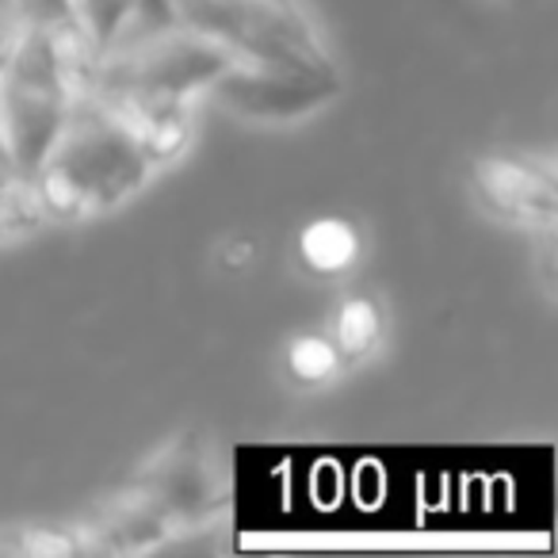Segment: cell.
Returning a JSON list of instances; mask_svg holds the SVG:
<instances>
[{
  "label": "cell",
  "mask_w": 558,
  "mask_h": 558,
  "mask_svg": "<svg viewBox=\"0 0 558 558\" xmlns=\"http://www.w3.org/2000/svg\"><path fill=\"white\" fill-rule=\"evenodd\" d=\"M146 0H70V20L88 54L100 58L142 27Z\"/></svg>",
  "instance_id": "10"
},
{
  "label": "cell",
  "mask_w": 558,
  "mask_h": 558,
  "mask_svg": "<svg viewBox=\"0 0 558 558\" xmlns=\"http://www.w3.org/2000/svg\"><path fill=\"white\" fill-rule=\"evenodd\" d=\"M165 524L172 543L215 532L230 517V463L207 428H177L165 436L123 482Z\"/></svg>",
  "instance_id": "5"
},
{
  "label": "cell",
  "mask_w": 558,
  "mask_h": 558,
  "mask_svg": "<svg viewBox=\"0 0 558 558\" xmlns=\"http://www.w3.org/2000/svg\"><path fill=\"white\" fill-rule=\"evenodd\" d=\"M43 230H50V218L35 192V180L0 157V248L24 245Z\"/></svg>",
  "instance_id": "11"
},
{
  "label": "cell",
  "mask_w": 558,
  "mask_h": 558,
  "mask_svg": "<svg viewBox=\"0 0 558 558\" xmlns=\"http://www.w3.org/2000/svg\"><path fill=\"white\" fill-rule=\"evenodd\" d=\"M81 555L73 520L50 524V520H16L0 524V558H70Z\"/></svg>",
  "instance_id": "13"
},
{
  "label": "cell",
  "mask_w": 558,
  "mask_h": 558,
  "mask_svg": "<svg viewBox=\"0 0 558 558\" xmlns=\"http://www.w3.org/2000/svg\"><path fill=\"white\" fill-rule=\"evenodd\" d=\"M329 341L341 352L344 367H364L387 349L390 337V311L379 295L372 291H352L341 303L333 306V318H329Z\"/></svg>",
  "instance_id": "8"
},
{
  "label": "cell",
  "mask_w": 558,
  "mask_h": 558,
  "mask_svg": "<svg viewBox=\"0 0 558 558\" xmlns=\"http://www.w3.org/2000/svg\"><path fill=\"white\" fill-rule=\"evenodd\" d=\"M233 65L241 62L215 39L169 24L131 35L116 50L93 58L88 96L119 111L157 172H169L195 146L199 104L210 100Z\"/></svg>",
  "instance_id": "1"
},
{
  "label": "cell",
  "mask_w": 558,
  "mask_h": 558,
  "mask_svg": "<svg viewBox=\"0 0 558 558\" xmlns=\"http://www.w3.org/2000/svg\"><path fill=\"white\" fill-rule=\"evenodd\" d=\"M295 256L306 276L314 279H344L364 256V238L341 215H322L299 230Z\"/></svg>",
  "instance_id": "9"
},
{
  "label": "cell",
  "mask_w": 558,
  "mask_h": 558,
  "mask_svg": "<svg viewBox=\"0 0 558 558\" xmlns=\"http://www.w3.org/2000/svg\"><path fill=\"white\" fill-rule=\"evenodd\" d=\"M218 260L222 268H248L256 260V241L253 238H226L218 245Z\"/></svg>",
  "instance_id": "16"
},
{
  "label": "cell",
  "mask_w": 558,
  "mask_h": 558,
  "mask_svg": "<svg viewBox=\"0 0 558 558\" xmlns=\"http://www.w3.org/2000/svg\"><path fill=\"white\" fill-rule=\"evenodd\" d=\"M344 93V81L306 77V73H279V70H253V65H233L215 85L210 100L222 104L245 123L288 126L314 119Z\"/></svg>",
  "instance_id": "7"
},
{
  "label": "cell",
  "mask_w": 558,
  "mask_h": 558,
  "mask_svg": "<svg viewBox=\"0 0 558 558\" xmlns=\"http://www.w3.org/2000/svg\"><path fill=\"white\" fill-rule=\"evenodd\" d=\"M16 24H73L70 0H4Z\"/></svg>",
  "instance_id": "15"
},
{
  "label": "cell",
  "mask_w": 558,
  "mask_h": 558,
  "mask_svg": "<svg viewBox=\"0 0 558 558\" xmlns=\"http://www.w3.org/2000/svg\"><path fill=\"white\" fill-rule=\"evenodd\" d=\"M85 39L73 24H20L0 62V154L32 177L88 93Z\"/></svg>",
  "instance_id": "3"
},
{
  "label": "cell",
  "mask_w": 558,
  "mask_h": 558,
  "mask_svg": "<svg viewBox=\"0 0 558 558\" xmlns=\"http://www.w3.org/2000/svg\"><path fill=\"white\" fill-rule=\"evenodd\" d=\"M466 192L497 226L520 233L558 230V172L550 154L512 146L486 149L466 165Z\"/></svg>",
  "instance_id": "6"
},
{
  "label": "cell",
  "mask_w": 558,
  "mask_h": 558,
  "mask_svg": "<svg viewBox=\"0 0 558 558\" xmlns=\"http://www.w3.org/2000/svg\"><path fill=\"white\" fill-rule=\"evenodd\" d=\"M161 177L119 111L85 93L65 131L32 172L50 226L116 215Z\"/></svg>",
  "instance_id": "2"
},
{
  "label": "cell",
  "mask_w": 558,
  "mask_h": 558,
  "mask_svg": "<svg viewBox=\"0 0 558 558\" xmlns=\"http://www.w3.org/2000/svg\"><path fill=\"white\" fill-rule=\"evenodd\" d=\"M532 238V279L535 288H539L543 303L555 306L558 303V230H539V233H527Z\"/></svg>",
  "instance_id": "14"
},
{
  "label": "cell",
  "mask_w": 558,
  "mask_h": 558,
  "mask_svg": "<svg viewBox=\"0 0 558 558\" xmlns=\"http://www.w3.org/2000/svg\"><path fill=\"white\" fill-rule=\"evenodd\" d=\"M177 24L215 39L241 65L344 81L341 58L306 0H172Z\"/></svg>",
  "instance_id": "4"
},
{
  "label": "cell",
  "mask_w": 558,
  "mask_h": 558,
  "mask_svg": "<svg viewBox=\"0 0 558 558\" xmlns=\"http://www.w3.org/2000/svg\"><path fill=\"white\" fill-rule=\"evenodd\" d=\"M283 375H288L291 387L318 395V390H329L333 383H341L349 375V367H344L341 352L333 349L329 333L306 329V333L288 337V344H283Z\"/></svg>",
  "instance_id": "12"
}]
</instances>
